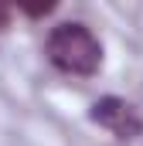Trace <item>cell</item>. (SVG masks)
Listing matches in <instances>:
<instances>
[{
	"label": "cell",
	"mask_w": 143,
	"mask_h": 146,
	"mask_svg": "<svg viewBox=\"0 0 143 146\" xmlns=\"http://www.w3.org/2000/svg\"><path fill=\"white\" fill-rule=\"evenodd\" d=\"M7 21H10V0H0V31L7 27Z\"/></svg>",
	"instance_id": "obj_4"
},
{
	"label": "cell",
	"mask_w": 143,
	"mask_h": 146,
	"mask_svg": "<svg viewBox=\"0 0 143 146\" xmlns=\"http://www.w3.org/2000/svg\"><path fill=\"white\" fill-rule=\"evenodd\" d=\"M44 51L58 72L75 75V78H89L102 65V44L85 24H58L48 34Z\"/></svg>",
	"instance_id": "obj_1"
},
{
	"label": "cell",
	"mask_w": 143,
	"mask_h": 146,
	"mask_svg": "<svg viewBox=\"0 0 143 146\" xmlns=\"http://www.w3.org/2000/svg\"><path fill=\"white\" fill-rule=\"evenodd\" d=\"M92 122L96 126H102L109 129L116 139H133V136H140L143 133V119L140 112L133 109L126 99H116V95H106V99H99L96 106H92Z\"/></svg>",
	"instance_id": "obj_2"
},
{
	"label": "cell",
	"mask_w": 143,
	"mask_h": 146,
	"mask_svg": "<svg viewBox=\"0 0 143 146\" xmlns=\"http://www.w3.org/2000/svg\"><path fill=\"white\" fill-rule=\"evenodd\" d=\"M21 14H27V17H48L55 7H58V0H10Z\"/></svg>",
	"instance_id": "obj_3"
}]
</instances>
